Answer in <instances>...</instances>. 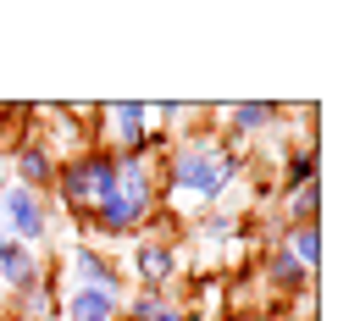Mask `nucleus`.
<instances>
[{"label": "nucleus", "instance_id": "1", "mask_svg": "<svg viewBox=\"0 0 360 321\" xmlns=\"http://www.w3.org/2000/svg\"><path fill=\"white\" fill-rule=\"evenodd\" d=\"M238 178V155L227 150L222 138H188L178 155L167 161V178H161V194H183V199H200L211 205L227 183Z\"/></svg>", "mask_w": 360, "mask_h": 321}, {"label": "nucleus", "instance_id": "2", "mask_svg": "<svg viewBox=\"0 0 360 321\" xmlns=\"http://www.w3.org/2000/svg\"><path fill=\"white\" fill-rule=\"evenodd\" d=\"M56 194H61V205L84 222L105 194H117V155L100 150V144H89V150L72 155L67 166H56Z\"/></svg>", "mask_w": 360, "mask_h": 321}, {"label": "nucleus", "instance_id": "3", "mask_svg": "<svg viewBox=\"0 0 360 321\" xmlns=\"http://www.w3.org/2000/svg\"><path fill=\"white\" fill-rule=\"evenodd\" d=\"M94 122H100V150H111V155H134L139 144H144V122H150V105H139V100H122V105H100L94 111Z\"/></svg>", "mask_w": 360, "mask_h": 321}, {"label": "nucleus", "instance_id": "4", "mask_svg": "<svg viewBox=\"0 0 360 321\" xmlns=\"http://www.w3.org/2000/svg\"><path fill=\"white\" fill-rule=\"evenodd\" d=\"M0 216L11 222V238H17V244H39L45 228H50L45 199H39L34 188H22V183H11L6 194H0Z\"/></svg>", "mask_w": 360, "mask_h": 321}, {"label": "nucleus", "instance_id": "5", "mask_svg": "<svg viewBox=\"0 0 360 321\" xmlns=\"http://www.w3.org/2000/svg\"><path fill=\"white\" fill-rule=\"evenodd\" d=\"M144 216H155V205H139V199H128V194H105L89 216H84V228L105 232V238H122V232L144 228Z\"/></svg>", "mask_w": 360, "mask_h": 321}, {"label": "nucleus", "instance_id": "6", "mask_svg": "<svg viewBox=\"0 0 360 321\" xmlns=\"http://www.w3.org/2000/svg\"><path fill=\"white\" fill-rule=\"evenodd\" d=\"M134 277L144 282V288H167L172 277H178V244L172 238H155V232H144V244H139V255H134Z\"/></svg>", "mask_w": 360, "mask_h": 321}, {"label": "nucleus", "instance_id": "7", "mask_svg": "<svg viewBox=\"0 0 360 321\" xmlns=\"http://www.w3.org/2000/svg\"><path fill=\"white\" fill-rule=\"evenodd\" d=\"M39 277H45V266H39V261H34V249H28V244H17V238H6V232H0V282H6V288H17V294H22V288H34V282H39Z\"/></svg>", "mask_w": 360, "mask_h": 321}, {"label": "nucleus", "instance_id": "8", "mask_svg": "<svg viewBox=\"0 0 360 321\" xmlns=\"http://www.w3.org/2000/svg\"><path fill=\"white\" fill-rule=\"evenodd\" d=\"M72 272L84 277V288H105V294L122 299V272H117V261H105L94 244H72Z\"/></svg>", "mask_w": 360, "mask_h": 321}, {"label": "nucleus", "instance_id": "9", "mask_svg": "<svg viewBox=\"0 0 360 321\" xmlns=\"http://www.w3.org/2000/svg\"><path fill=\"white\" fill-rule=\"evenodd\" d=\"M11 172H17V183H22V188H34V194H39V188L56 183V155H50L39 138H28V144L17 150V161H11Z\"/></svg>", "mask_w": 360, "mask_h": 321}, {"label": "nucleus", "instance_id": "10", "mask_svg": "<svg viewBox=\"0 0 360 321\" xmlns=\"http://www.w3.org/2000/svg\"><path fill=\"white\" fill-rule=\"evenodd\" d=\"M222 117H227V133L233 138H255L283 117V105H271V100H244V105H227Z\"/></svg>", "mask_w": 360, "mask_h": 321}, {"label": "nucleus", "instance_id": "11", "mask_svg": "<svg viewBox=\"0 0 360 321\" xmlns=\"http://www.w3.org/2000/svg\"><path fill=\"white\" fill-rule=\"evenodd\" d=\"M61 305H67V316H72V321H117V305H122V299L105 294V288H84V282H78Z\"/></svg>", "mask_w": 360, "mask_h": 321}, {"label": "nucleus", "instance_id": "12", "mask_svg": "<svg viewBox=\"0 0 360 321\" xmlns=\"http://www.w3.org/2000/svg\"><path fill=\"white\" fill-rule=\"evenodd\" d=\"M294 266H305L316 272V261H321V222H300V228H288V249H283Z\"/></svg>", "mask_w": 360, "mask_h": 321}, {"label": "nucleus", "instance_id": "13", "mask_svg": "<svg viewBox=\"0 0 360 321\" xmlns=\"http://www.w3.org/2000/svg\"><path fill=\"white\" fill-rule=\"evenodd\" d=\"M288 199H283V216H288V228H300V222H321V183H305V188H283Z\"/></svg>", "mask_w": 360, "mask_h": 321}, {"label": "nucleus", "instance_id": "14", "mask_svg": "<svg viewBox=\"0 0 360 321\" xmlns=\"http://www.w3.org/2000/svg\"><path fill=\"white\" fill-rule=\"evenodd\" d=\"M266 277L283 288V294H294V288H311V272H305V266H294L283 249H277V255H266Z\"/></svg>", "mask_w": 360, "mask_h": 321}, {"label": "nucleus", "instance_id": "15", "mask_svg": "<svg viewBox=\"0 0 360 321\" xmlns=\"http://www.w3.org/2000/svg\"><path fill=\"white\" fill-rule=\"evenodd\" d=\"M161 310H167V299H161L155 288H144V294H139L134 305H128V316H122V321H155Z\"/></svg>", "mask_w": 360, "mask_h": 321}, {"label": "nucleus", "instance_id": "16", "mask_svg": "<svg viewBox=\"0 0 360 321\" xmlns=\"http://www.w3.org/2000/svg\"><path fill=\"white\" fill-rule=\"evenodd\" d=\"M227 321H261V316H255V310H233Z\"/></svg>", "mask_w": 360, "mask_h": 321}]
</instances>
